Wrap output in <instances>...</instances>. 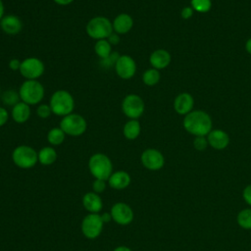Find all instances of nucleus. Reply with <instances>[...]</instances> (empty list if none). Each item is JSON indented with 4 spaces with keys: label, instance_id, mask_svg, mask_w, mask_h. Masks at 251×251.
<instances>
[{
    "label": "nucleus",
    "instance_id": "nucleus-1",
    "mask_svg": "<svg viewBox=\"0 0 251 251\" xmlns=\"http://www.w3.org/2000/svg\"><path fill=\"white\" fill-rule=\"evenodd\" d=\"M212 119L204 111H191L183 119V127L185 130L195 136L208 135L212 130Z\"/></svg>",
    "mask_w": 251,
    "mask_h": 251
},
{
    "label": "nucleus",
    "instance_id": "nucleus-2",
    "mask_svg": "<svg viewBox=\"0 0 251 251\" xmlns=\"http://www.w3.org/2000/svg\"><path fill=\"white\" fill-rule=\"evenodd\" d=\"M49 105L53 115L63 118L74 113L75 102L71 92L65 89H58L52 93Z\"/></svg>",
    "mask_w": 251,
    "mask_h": 251
},
{
    "label": "nucleus",
    "instance_id": "nucleus-3",
    "mask_svg": "<svg viewBox=\"0 0 251 251\" xmlns=\"http://www.w3.org/2000/svg\"><path fill=\"white\" fill-rule=\"evenodd\" d=\"M19 94L21 101L29 106H34L39 105L42 102L45 95V89L38 79H25L19 87Z\"/></svg>",
    "mask_w": 251,
    "mask_h": 251
},
{
    "label": "nucleus",
    "instance_id": "nucleus-4",
    "mask_svg": "<svg viewBox=\"0 0 251 251\" xmlns=\"http://www.w3.org/2000/svg\"><path fill=\"white\" fill-rule=\"evenodd\" d=\"M85 32L94 40L107 39L113 32L112 21L104 16H95L86 23Z\"/></svg>",
    "mask_w": 251,
    "mask_h": 251
},
{
    "label": "nucleus",
    "instance_id": "nucleus-5",
    "mask_svg": "<svg viewBox=\"0 0 251 251\" xmlns=\"http://www.w3.org/2000/svg\"><path fill=\"white\" fill-rule=\"evenodd\" d=\"M90 174L96 179L108 180L113 173V163L104 153H95L88 160Z\"/></svg>",
    "mask_w": 251,
    "mask_h": 251
},
{
    "label": "nucleus",
    "instance_id": "nucleus-6",
    "mask_svg": "<svg viewBox=\"0 0 251 251\" xmlns=\"http://www.w3.org/2000/svg\"><path fill=\"white\" fill-rule=\"evenodd\" d=\"M12 161L21 169H30L38 162L37 151L29 145H19L12 152Z\"/></svg>",
    "mask_w": 251,
    "mask_h": 251
},
{
    "label": "nucleus",
    "instance_id": "nucleus-7",
    "mask_svg": "<svg viewBox=\"0 0 251 251\" xmlns=\"http://www.w3.org/2000/svg\"><path fill=\"white\" fill-rule=\"evenodd\" d=\"M59 126L69 136H80L87 129L86 120L77 113H72L63 117L60 121Z\"/></svg>",
    "mask_w": 251,
    "mask_h": 251
},
{
    "label": "nucleus",
    "instance_id": "nucleus-8",
    "mask_svg": "<svg viewBox=\"0 0 251 251\" xmlns=\"http://www.w3.org/2000/svg\"><path fill=\"white\" fill-rule=\"evenodd\" d=\"M121 109L128 120H138L145 111V103L139 95L130 93L123 98Z\"/></svg>",
    "mask_w": 251,
    "mask_h": 251
},
{
    "label": "nucleus",
    "instance_id": "nucleus-9",
    "mask_svg": "<svg viewBox=\"0 0 251 251\" xmlns=\"http://www.w3.org/2000/svg\"><path fill=\"white\" fill-rule=\"evenodd\" d=\"M45 71V66L42 60L37 57L25 58L20 67V74L25 79L35 80L40 78Z\"/></svg>",
    "mask_w": 251,
    "mask_h": 251
},
{
    "label": "nucleus",
    "instance_id": "nucleus-10",
    "mask_svg": "<svg viewBox=\"0 0 251 251\" xmlns=\"http://www.w3.org/2000/svg\"><path fill=\"white\" fill-rule=\"evenodd\" d=\"M103 226L104 222L99 213H89L81 222V231L86 238L95 239L100 235Z\"/></svg>",
    "mask_w": 251,
    "mask_h": 251
},
{
    "label": "nucleus",
    "instance_id": "nucleus-11",
    "mask_svg": "<svg viewBox=\"0 0 251 251\" xmlns=\"http://www.w3.org/2000/svg\"><path fill=\"white\" fill-rule=\"evenodd\" d=\"M116 75L122 79H130L132 78L137 70L135 60L126 54L120 55L115 66H114Z\"/></svg>",
    "mask_w": 251,
    "mask_h": 251
},
{
    "label": "nucleus",
    "instance_id": "nucleus-12",
    "mask_svg": "<svg viewBox=\"0 0 251 251\" xmlns=\"http://www.w3.org/2000/svg\"><path fill=\"white\" fill-rule=\"evenodd\" d=\"M141 164L149 171H159L165 165L164 155L155 148L145 149L140 156Z\"/></svg>",
    "mask_w": 251,
    "mask_h": 251
},
{
    "label": "nucleus",
    "instance_id": "nucleus-13",
    "mask_svg": "<svg viewBox=\"0 0 251 251\" xmlns=\"http://www.w3.org/2000/svg\"><path fill=\"white\" fill-rule=\"evenodd\" d=\"M112 219L119 225L126 226L130 224L133 220V211L132 209L124 202H118L114 204L110 211Z\"/></svg>",
    "mask_w": 251,
    "mask_h": 251
},
{
    "label": "nucleus",
    "instance_id": "nucleus-14",
    "mask_svg": "<svg viewBox=\"0 0 251 251\" xmlns=\"http://www.w3.org/2000/svg\"><path fill=\"white\" fill-rule=\"evenodd\" d=\"M0 28L7 35H17L23 29V22L17 15H5L0 20Z\"/></svg>",
    "mask_w": 251,
    "mask_h": 251
},
{
    "label": "nucleus",
    "instance_id": "nucleus-15",
    "mask_svg": "<svg viewBox=\"0 0 251 251\" xmlns=\"http://www.w3.org/2000/svg\"><path fill=\"white\" fill-rule=\"evenodd\" d=\"M112 26L114 32L120 35L126 34L133 27V19L129 14L121 13L112 21Z\"/></svg>",
    "mask_w": 251,
    "mask_h": 251
},
{
    "label": "nucleus",
    "instance_id": "nucleus-16",
    "mask_svg": "<svg viewBox=\"0 0 251 251\" xmlns=\"http://www.w3.org/2000/svg\"><path fill=\"white\" fill-rule=\"evenodd\" d=\"M10 116L16 124L23 125L26 123L31 116L30 106L23 101H20L11 108Z\"/></svg>",
    "mask_w": 251,
    "mask_h": 251
},
{
    "label": "nucleus",
    "instance_id": "nucleus-17",
    "mask_svg": "<svg viewBox=\"0 0 251 251\" xmlns=\"http://www.w3.org/2000/svg\"><path fill=\"white\" fill-rule=\"evenodd\" d=\"M207 139L209 145L216 150H223L229 144L228 134L222 129L211 130L207 136Z\"/></svg>",
    "mask_w": 251,
    "mask_h": 251
},
{
    "label": "nucleus",
    "instance_id": "nucleus-18",
    "mask_svg": "<svg viewBox=\"0 0 251 251\" xmlns=\"http://www.w3.org/2000/svg\"><path fill=\"white\" fill-rule=\"evenodd\" d=\"M171 54L165 49L154 50L149 57V63L152 68L160 71L167 68L171 63Z\"/></svg>",
    "mask_w": 251,
    "mask_h": 251
},
{
    "label": "nucleus",
    "instance_id": "nucleus-19",
    "mask_svg": "<svg viewBox=\"0 0 251 251\" xmlns=\"http://www.w3.org/2000/svg\"><path fill=\"white\" fill-rule=\"evenodd\" d=\"M193 97L186 92L178 94L174 101L175 111L179 115H187L193 108Z\"/></svg>",
    "mask_w": 251,
    "mask_h": 251
},
{
    "label": "nucleus",
    "instance_id": "nucleus-20",
    "mask_svg": "<svg viewBox=\"0 0 251 251\" xmlns=\"http://www.w3.org/2000/svg\"><path fill=\"white\" fill-rule=\"evenodd\" d=\"M130 176L126 171H117L113 172L110 177L108 178V184L114 189H125L130 183Z\"/></svg>",
    "mask_w": 251,
    "mask_h": 251
},
{
    "label": "nucleus",
    "instance_id": "nucleus-21",
    "mask_svg": "<svg viewBox=\"0 0 251 251\" xmlns=\"http://www.w3.org/2000/svg\"><path fill=\"white\" fill-rule=\"evenodd\" d=\"M82 205L89 213H99L103 208V202L98 193L87 192L82 197Z\"/></svg>",
    "mask_w": 251,
    "mask_h": 251
},
{
    "label": "nucleus",
    "instance_id": "nucleus-22",
    "mask_svg": "<svg viewBox=\"0 0 251 251\" xmlns=\"http://www.w3.org/2000/svg\"><path fill=\"white\" fill-rule=\"evenodd\" d=\"M38 162L43 166H49L56 162L58 154L53 146H44L38 152Z\"/></svg>",
    "mask_w": 251,
    "mask_h": 251
},
{
    "label": "nucleus",
    "instance_id": "nucleus-23",
    "mask_svg": "<svg viewBox=\"0 0 251 251\" xmlns=\"http://www.w3.org/2000/svg\"><path fill=\"white\" fill-rule=\"evenodd\" d=\"M141 132V125L138 120H128L123 127V134L127 140L136 139Z\"/></svg>",
    "mask_w": 251,
    "mask_h": 251
},
{
    "label": "nucleus",
    "instance_id": "nucleus-24",
    "mask_svg": "<svg viewBox=\"0 0 251 251\" xmlns=\"http://www.w3.org/2000/svg\"><path fill=\"white\" fill-rule=\"evenodd\" d=\"M0 99L3 105L11 108L21 101L19 90H16L14 88H8L3 92H1Z\"/></svg>",
    "mask_w": 251,
    "mask_h": 251
},
{
    "label": "nucleus",
    "instance_id": "nucleus-25",
    "mask_svg": "<svg viewBox=\"0 0 251 251\" xmlns=\"http://www.w3.org/2000/svg\"><path fill=\"white\" fill-rule=\"evenodd\" d=\"M66 133L60 126L52 127L47 132V141L51 146H59L61 145L66 138Z\"/></svg>",
    "mask_w": 251,
    "mask_h": 251
},
{
    "label": "nucleus",
    "instance_id": "nucleus-26",
    "mask_svg": "<svg viewBox=\"0 0 251 251\" xmlns=\"http://www.w3.org/2000/svg\"><path fill=\"white\" fill-rule=\"evenodd\" d=\"M94 52L102 60L109 57L112 54L113 46L109 43L107 39L96 40L94 44Z\"/></svg>",
    "mask_w": 251,
    "mask_h": 251
},
{
    "label": "nucleus",
    "instance_id": "nucleus-27",
    "mask_svg": "<svg viewBox=\"0 0 251 251\" xmlns=\"http://www.w3.org/2000/svg\"><path fill=\"white\" fill-rule=\"evenodd\" d=\"M161 78L160 72L154 68L147 69L142 74V82L147 86H154L156 85Z\"/></svg>",
    "mask_w": 251,
    "mask_h": 251
},
{
    "label": "nucleus",
    "instance_id": "nucleus-28",
    "mask_svg": "<svg viewBox=\"0 0 251 251\" xmlns=\"http://www.w3.org/2000/svg\"><path fill=\"white\" fill-rule=\"evenodd\" d=\"M237 225L243 229H251V209L241 210L236 217Z\"/></svg>",
    "mask_w": 251,
    "mask_h": 251
},
{
    "label": "nucleus",
    "instance_id": "nucleus-29",
    "mask_svg": "<svg viewBox=\"0 0 251 251\" xmlns=\"http://www.w3.org/2000/svg\"><path fill=\"white\" fill-rule=\"evenodd\" d=\"M192 9L199 13H207L212 8L211 0H191Z\"/></svg>",
    "mask_w": 251,
    "mask_h": 251
},
{
    "label": "nucleus",
    "instance_id": "nucleus-30",
    "mask_svg": "<svg viewBox=\"0 0 251 251\" xmlns=\"http://www.w3.org/2000/svg\"><path fill=\"white\" fill-rule=\"evenodd\" d=\"M36 115L40 119H48L52 115V110L49 104L46 103H40L36 107Z\"/></svg>",
    "mask_w": 251,
    "mask_h": 251
},
{
    "label": "nucleus",
    "instance_id": "nucleus-31",
    "mask_svg": "<svg viewBox=\"0 0 251 251\" xmlns=\"http://www.w3.org/2000/svg\"><path fill=\"white\" fill-rule=\"evenodd\" d=\"M119 56H120V55H119L118 53H113V52H112V54H111L109 57H107V58H105V59H102L101 62H100V64H101L102 67L107 68V69H110V68H112V67L115 66V64H116V62H117Z\"/></svg>",
    "mask_w": 251,
    "mask_h": 251
},
{
    "label": "nucleus",
    "instance_id": "nucleus-32",
    "mask_svg": "<svg viewBox=\"0 0 251 251\" xmlns=\"http://www.w3.org/2000/svg\"><path fill=\"white\" fill-rule=\"evenodd\" d=\"M209 145L208 139L205 136H195L193 140V146L198 151H203Z\"/></svg>",
    "mask_w": 251,
    "mask_h": 251
},
{
    "label": "nucleus",
    "instance_id": "nucleus-33",
    "mask_svg": "<svg viewBox=\"0 0 251 251\" xmlns=\"http://www.w3.org/2000/svg\"><path fill=\"white\" fill-rule=\"evenodd\" d=\"M92 188L95 193H101L106 189V180L103 179H96L92 183Z\"/></svg>",
    "mask_w": 251,
    "mask_h": 251
},
{
    "label": "nucleus",
    "instance_id": "nucleus-34",
    "mask_svg": "<svg viewBox=\"0 0 251 251\" xmlns=\"http://www.w3.org/2000/svg\"><path fill=\"white\" fill-rule=\"evenodd\" d=\"M9 118H10V113L8 112V110L5 107L0 106V127L5 126L8 123Z\"/></svg>",
    "mask_w": 251,
    "mask_h": 251
},
{
    "label": "nucleus",
    "instance_id": "nucleus-35",
    "mask_svg": "<svg viewBox=\"0 0 251 251\" xmlns=\"http://www.w3.org/2000/svg\"><path fill=\"white\" fill-rule=\"evenodd\" d=\"M242 197L244 201L249 206H251V184H248L247 186H245V188L242 191Z\"/></svg>",
    "mask_w": 251,
    "mask_h": 251
},
{
    "label": "nucleus",
    "instance_id": "nucleus-36",
    "mask_svg": "<svg viewBox=\"0 0 251 251\" xmlns=\"http://www.w3.org/2000/svg\"><path fill=\"white\" fill-rule=\"evenodd\" d=\"M107 40L109 41V43H110L112 46H116V45H118V44L121 42V35L113 31V32L109 35V37L107 38Z\"/></svg>",
    "mask_w": 251,
    "mask_h": 251
},
{
    "label": "nucleus",
    "instance_id": "nucleus-37",
    "mask_svg": "<svg viewBox=\"0 0 251 251\" xmlns=\"http://www.w3.org/2000/svg\"><path fill=\"white\" fill-rule=\"evenodd\" d=\"M21 63H22V61H20L19 59L13 58V59H11V60L9 61L8 67H9V69H10L11 71H15V72H16V71H20Z\"/></svg>",
    "mask_w": 251,
    "mask_h": 251
},
{
    "label": "nucleus",
    "instance_id": "nucleus-38",
    "mask_svg": "<svg viewBox=\"0 0 251 251\" xmlns=\"http://www.w3.org/2000/svg\"><path fill=\"white\" fill-rule=\"evenodd\" d=\"M193 11H194V10L192 9V7H184V8H182V10L180 11V16H181L182 19L188 20V19H190V18L192 17Z\"/></svg>",
    "mask_w": 251,
    "mask_h": 251
},
{
    "label": "nucleus",
    "instance_id": "nucleus-39",
    "mask_svg": "<svg viewBox=\"0 0 251 251\" xmlns=\"http://www.w3.org/2000/svg\"><path fill=\"white\" fill-rule=\"evenodd\" d=\"M75 0H53L54 3H56L59 6H68L72 4Z\"/></svg>",
    "mask_w": 251,
    "mask_h": 251
},
{
    "label": "nucleus",
    "instance_id": "nucleus-40",
    "mask_svg": "<svg viewBox=\"0 0 251 251\" xmlns=\"http://www.w3.org/2000/svg\"><path fill=\"white\" fill-rule=\"evenodd\" d=\"M101 218H102V221L104 222V224L105 223H109L111 220H113L112 219V215H111V213H103L102 215H101Z\"/></svg>",
    "mask_w": 251,
    "mask_h": 251
},
{
    "label": "nucleus",
    "instance_id": "nucleus-41",
    "mask_svg": "<svg viewBox=\"0 0 251 251\" xmlns=\"http://www.w3.org/2000/svg\"><path fill=\"white\" fill-rule=\"evenodd\" d=\"M5 16V5L3 0H0V20Z\"/></svg>",
    "mask_w": 251,
    "mask_h": 251
},
{
    "label": "nucleus",
    "instance_id": "nucleus-42",
    "mask_svg": "<svg viewBox=\"0 0 251 251\" xmlns=\"http://www.w3.org/2000/svg\"><path fill=\"white\" fill-rule=\"evenodd\" d=\"M114 251H132V250L126 246H118L114 249Z\"/></svg>",
    "mask_w": 251,
    "mask_h": 251
},
{
    "label": "nucleus",
    "instance_id": "nucleus-43",
    "mask_svg": "<svg viewBox=\"0 0 251 251\" xmlns=\"http://www.w3.org/2000/svg\"><path fill=\"white\" fill-rule=\"evenodd\" d=\"M245 49H246V51H247L249 54H251V38H249V39L246 41Z\"/></svg>",
    "mask_w": 251,
    "mask_h": 251
},
{
    "label": "nucleus",
    "instance_id": "nucleus-44",
    "mask_svg": "<svg viewBox=\"0 0 251 251\" xmlns=\"http://www.w3.org/2000/svg\"><path fill=\"white\" fill-rule=\"evenodd\" d=\"M0 95H1V87H0Z\"/></svg>",
    "mask_w": 251,
    "mask_h": 251
}]
</instances>
